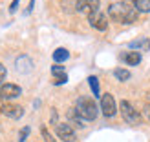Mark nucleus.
Segmentation results:
<instances>
[{
  "instance_id": "obj_1",
  "label": "nucleus",
  "mask_w": 150,
  "mask_h": 142,
  "mask_svg": "<svg viewBox=\"0 0 150 142\" xmlns=\"http://www.w3.org/2000/svg\"><path fill=\"white\" fill-rule=\"evenodd\" d=\"M108 15L114 22L119 24H132L137 20V9L128 2H114L108 6Z\"/></svg>"
},
{
  "instance_id": "obj_2",
  "label": "nucleus",
  "mask_w": 150,
  "mask_h": 142,
  "mask_svg": "<svg viewBox=\"0 0 150 142\" xmlns=\"http://www.w3.org/2000/svg\"><path fill=\"white\" fill-rule=\"evenodd\" d=\"M75 111H77V115L82 120H95L97 113H99L95 100L90 99V97H79L77 104H75Z\"/></svg>"
},
{
  "instance_id": "obj_3",
  "label": "nucleus",
  "mask_w": 150,
  "mask_h": 142,
  "mask_svg": "<svg viewBox=\"0 0 150 142\" xmlns=\"http://www.w3.org/2000/svg\"><path fill=\"white\" fill-rule=\"evenodd\" d=\"M119 109H121V115H123V118L128 124H139L141 122V113L132 106L128 100H123L121 104H119Z\"/></svg>"
},
{
  "instance_id": "obj_4",
  "label": "nucleus",
  "mask_w": 150,
  "mask_h": 142,
  "mask_svg": "<svg viewBox=\"0 0 150 142\" xmlns=\"http://www.w3.org/2000/svg\"><path fill=\"white\" fill-rule=\"evenodd\" d=\"M101 111H103V115L106 117V118H112V117L115 115L117 106H115V99H114V95H112V93H104L101 97Z\"/></svg>"
},
{
  "instance_id": "obj_5",
  "label": "nucleus",
  "mask_w": 150,
  "mask_h": 142,
  "mask_svg": "<svg viewBox=\"0 0 150 142\" xmlns=\"http://www.w3.org/2000/svg\"><path fill=\"white\" fill-rule=\"evenodd\" d=\"M55 133L62 142H75V131L68 122H57L55 124Z\"/></svg>"
},
{
  "instance_id": "obj_6",
  "label": "nucleus",
  "mask_w": 150,
  "mask_h": 142,
  "mask_svg": "<svg viewBox=\"0 0 150 142\" xmlns=\"http://www.w3.org/2000/svg\"><path fill=\"white\" fill-rule=\"evenodd\" d=\"M99 6H101V0H79L77 11L90 17V15H93L95 11H99Z\"/></svg>"
},
{
  "instance_id": "obj_7",
  "label": "nucleus",
  "mask_w": 150,
  "mask_h": 142,
  "mask_svg": "<svg viewBox=\"0 0 150 142\" xmlns=\"http://www.w3.org/2000/svg\"><path fill=\"white\" fill-rule=\"evenodd\" d=\"M22 95V89L17 84H2L0 86V99L2 100H11V99H17V97Z\"/></svg>"
},
{
  "instance_id": "obj_8",
  "label": "nucleus",
  "mask_w": 150,
  "mask_h": 142,
  "mask_svg": "<svg viewBox=\"0 0 150 142\" xmlns=\"http://www.w3.org/2000/svg\"><path fill=\"white\" fill-rule=\"evenodd\" d=\"M88 22H90V26L93 29H97V31H104V29L108 27V18H106V15L101 13V11H95L93 15H90Z\"/></svg>"
},
{
  "instance_id": "obj_9",
  "label": "nucleus",
  "mask_w": 150,
  "mask_h": 142,
  "mask_svg": "<svg viewBox=\"0 0 150 142\" xmlns=\"http://www.w3.org/2000/svg\"><path fill=\"white\" fill-rule=\"evenodd\" d=\"M0 111H2V115L13 118V120H18V118L24 115V108L18 106V104H11V102H6L2 108H0Z\"/></svg>"
},
{
  "instance_id": "obj_10",
  "label": "nucleus",
  "mask_w": 150,
  "mask_h": 142,
  "mask_svg": "<svg viewBox=\"0 0 150 142\" xmlns=\"http://www.w3.org/2000/svg\"><path fill=\"white\" fill-rule=\"evenodd\" d=\"M15 66H17V71L18 73H29L33 69V62L29 57H18L17 62H15Z\"/></svg>"
},
{
  "instance_id": "obj_11",
  "label": "nucleus",
  "mask_w": 150,
  "mask_h": 142,
  "mask_svg": "<svg viewBox=\"0 0 150 142\" xmlns=\"http://www.w3.org/2000/svg\"><path fill=\"white\" fill-rule=\"evenodd\" d=\"M51 75H53V80H55L57 86H61L68 80V75H66L62 66H53V68H51Z\"/></svg>"
},
{
  "instance_id": "obj_12",
  "label": "nucleus",
  "mask_w": 150,
  "mask_h": 142,
  "mask_svg": "<svg viewBox=\"0 0 150 142\" xmlns=\"http://www.w3.org/2000/svg\"><path fill=\"white\" fill-rule=\"evenodd\" d=\"M128 48L137 49V51H150V40H148V38H145V36H141V38L132 40V42L128 44Z\"/></svg>"
},
{
  "instance_id": "obj_13",
  "label": "nucleus",
  "mask_w": 150,
  "mask_h": 142,
  "mask_svg": "<svg viewBox=\"0 0 150 142\" xmlns=\"http://www.w3.org/2000/svg\"><path fill=\"white\" fill-rule=\"evenodd\" d=\"M123 60L128 66H137L141 62V53L139 51H128V53L123 55Z\"/></svg>"
},
{
  "instance_id": "obj_14",
  "label": "nucleus",
  "mask_w": 150,
  "mask_h": 142,
  "mask_svg": "<svg viewBox=\"0 0 150 142\" xmlns=\"http://www.w3.org/2000/svg\"><path fill=\"white\" fill-rule=\"evenodd\" d=\"M68 58H70V51L66 49V48H57V49L53 51V60H55L57 64L68 60Z\"/></svg>"
},
{
  "instance_id": "obj_15",
  "label": "nucleus",
  "mask_w": 150,
  "mask_h": 142,
  "mask_svg": "<svg viewBox=\"0 0 150 142\" xmlns=\"http://www.w3.org/2000/svg\"><path fill=\"white\" fill-rule=\"evenodd\" d=\"M137 13H150V0H132Z\"/></svg>"
},
{
  "instance_id": "obj_16",
  "label": "nucleus",
  "mask_w": 150,
  "mask_h": 142,
  "mask_svg": "<svg viewBox=\"0 0 150 142\" xmlns=\"http://www.w3.org/2000/svg\"><path fill=\"white\" fill-rule=\"evenodd\" d=\"M68 118H70V122H68L70 126L73 124L75 128H82V126H84V124H82V118L77 115V111H75V108H73V109L70 111V113H68Z\"/></svg>"
},
{
  "instance_id": "obj_17",
  "label": "nucleus",
  "mask_w": 150,
  "mask_h": 142,
  "mask_svg": "<svg viewBox=\"0 0 150 142\" xmlns=\"http://www.w3.org/2000/svg\"><path fill=\"white\" fill-rule=\"evenodd\" d=\"M114 77L117 80H121V82H126V80L130 78V71L128 69H123V68H117V69H114Z\"/></svg>"
},
{
  "instance_id": "obj_18",
  "label": "nucleus",
  "mask_w": 150,
  "mask_h": 142,
  "mask_svg": "<svg viewBox=\"0 0 150 142\" xmlns=\"http://www.w3.org/2000/svg\"><path fill=\"white\" fill-rule=\"evenodd\" d=\"M88 84H90V87H92L93 97H99V78L92 75V77H88Z\"/></svg>"
},
{
  "instance_id": "obj_19",
  "label": "nucleus",
  "mask_w": 150,
  "mask_h": 142,
  "mask_svg": "<svg viewBox=\"0 0 150 142\" xmlns=\"http://www.w3.org/2000/svg\"><path fill=\"white\" fill-rule=\"evenodd\" d=\"M40 133H42V137H44V142H55V139L51 137V133H50L46 128H42V129H40Z\"/></svg>"
},
{
  "instance_id": "obj_20",
  "label": "nucleus",
  "mask_w": 150,
  "mask_h": 142,
  "mask_svg": "<svg viewBox=\"0 0 150 142\" xmlns=\"http://www.w3.org/2000/svg\"><path fill=\"white\" fill-rule=\"evenodd\" d=\"M28 135H29V128L26 126V128H22L20 133H18V142H24V140L28 139Z\"/></svg>"
},
{
  "instance_id": "obj_21",
  "label": "nucleus",
  "mask_w": 150,
  "mask_h": 142,
  "mask_svg": "<svg viewBox=\"0 0 150 142\" xmlns=\"http://www.w3.org/2000/svg\"><path fill=\"white\" fill-rule=\"evenodd\" d=\"M6 68H4V66L2 64H0V86H2V82H4V78H6Z\"/></svg>"
},
{
  "instance_id": "obj_22",
  "label": "nucleus",
  "mask_w": 150,
  "mask_h": 142,
  "mask_svg": "<svg viewBox=\"0 0 150 142\" xmlns=\"http://www.w3.org/2000/svg\"><path fill=\"white\" fill-rule=\"evenodd\" d=\"M18 2H20V0H13V2H11V6H9V13H15V11H17Z\"/></svg>"
},
{
  "instance_id": "obj_23",
  "label": "nucleus",
  "mask_w": 150,
  "mask_h": 142,
  "mask_svg": "<svg viewBox=\"0 0 150 142\" xmlns=\"http://www.w3.org/2000/svg\"><path fill=\"white\" fill-rule=\"evenodd\" d=\"M143 115L148 118V120H150V104H146V106L143 108Z\"/></svg>"
},
{
  "instance_id": "obj_24",
  "label": "nucleus",
  "mask_w": 150,
  "mask_h": 142,
  "mask_svg": "<svg viewBox=\"0 0 150 142\" xmlns=\"http://www.w3.org/2000/svg\"><path fill=\"white\" fill-rule=\"evenodd\" d=\"M33 6H35V0H31V2H29V6H28V11H26V15H28V13H31Z\"/></svg>"
},
{
  "instance_id": "obj_25",
  "label": "nucleus",
  "mask_w": 150,
  "mask_h": 142,
  "mask_svg": "<svg viewBox=\"0 0 150 142\" xmlns=\"http://www.w3.org/2000/svg\"><path fill=\"white\" fill-rule=\"evenodd\" d=\"M77 2H79V0H77Z\"/></svg>"
}]
</instances>
